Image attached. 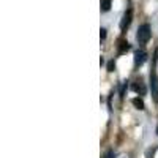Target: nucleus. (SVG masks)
Segmentation results:
<instances>
[{"label": "nucleus", "mask_w": 158, "mask_h": 158, "mask_svg": "<svg viewBox=\"0 0 158 158\" xmlns=\"http://www.w3.org/2000/svg\"><path fill=\"white\" fill-rule=\"evenodd\" d=\"M114 68H115L114 60H109V62H108V71H114Z\"/></svg>", "instance_id": "9"}, {"label": "nucleus", "mask_w": 158, "mask_h": 158, "mask_svg": "<svg viewBox=\"0 0 158 158\" xmlns=\"http://www.w3.org/2000/svg\"><path fill=\"white\" fill-rule=\"evenodd\" d=\"M152 36V30H150V25L149 24H142L141 27L138 29V35H136V40L139 44H146Z\"/></svg>", "instance_id": "1"}, {"label": "nucleus", "mask_w": 158, "mask_h": 158, "mask_svg": "<svg viewBox=\"0 0 158 158\" xmlns=\"http://www.w3.org/2000/svg\"><path fill=\"white\" fill-rule=\"evenodd\" d=\"M150 89H152V97H153V101H155V103H158V76H156L155 68L150 71Z\"/></svg>", "instance_id": "2"}, {"label": "nucleus", "mask_w": 158, "mask_h": 158, "mask_svg": "<svg viewBox=\"0 0 158 158\" xmlns=\"http://www.w3.org/2000/svg\"><path fill=\"white\" fill-rule=\"evenodd\" d=\"M106 158H115V153H114L112 150H109V152L106 153Z\"/></svg>", "instance_id": "11"}, {"label": "nucleus", "mask_w": 158, "mask_h": 158, "mask_svg": "<svg viewBox=\"0 0 158 158\" xmlns=\"http://www.w3.org/2000/svg\"><path fill=\"white\" fill-rule=\"evenodd\" d=\"M109 8H111V0H103L101 2V10L103 11H109Z\"/></svg>", "instance_id": "8"}, {"label": "nucleus", "mask_w": 158, "mask_h": 158, "mask_svg": "<svg viewBox=\"0 0 158 158\" xmlns=\"http://www.w3.org/2000/svg\"><path fill=\"white\" fill-rule=\"evenodd\" d=\"M100 38H101V40L106 38V30H104V29H101V30H100Z\"/></svg>", "instance_id": "10"}, {"label": "nucleus", "mask_w": 158, "mask_h": 158, "mask_svg": "<svg viewBox=\"0 0 158 158\" xmlns=\"http://www.w3.org/2000/svg\"><path fill=\"white\" fill-rule=\"evenodd\" d=\"M131 103H133V104H135V106H136L139 111H142L144 108H146V106H144V101H142L141 98H133V101H131Z\"/></svg>", "instance_id": "7"}, {"label": "nucleus", "mask_w": 158, "mask_h": 158, "mask_svg": "<svg viewBox=\"0 0 158 158\" xmlns=\"http://www.w3.org/2000/svg\"><path fill=\"white\" fill-rule=\"evenodd\" d=\"M131 19H133V10H128L125 15H123V18H122V21H120V30L122 32H125L128 27H130V24H131Z\"/></svg>", "instance_id": "3"}, {"label": "nucleus", "mask_w": 158, "mask_h": 158, "mask_svg": "<svg viewBox=\"0 0 158 158\" xmlns=\"http://www.w3.org/2000/svg\"><path fill=\"white\" fill-rule=\"evenodd\" d=\"M130 49V43L128 41H120V46H118V54H123Z\"/></svg>", "instance_id": "6"}, {"label": "nucleus", "mask_w": 158, "mask_h": 158, "mask_svg": "<svg viewBox=\"0 0 158 158\" xmlns=\"http://www.w3.org/2000/svg\"><path fill=\"white\" fill-rule=\"evenodd\" d=\"M146 60H147V52L144 49H138L135 52V65L136 67H141V65H144Z\"/></svg>", "instance_id": "4"}, {"label": "nucleus", "mask_w": 158, "mask_h": 158, "mask_svg": "<svg viewBox=\"0 0 158 158\" xmlns=\"http://www.w3.org/2000/svg\"><path fill=\"white\" fill-rule=\"evenodd\" d=\"M131 87H133V90L136 92V94H139V95H146L147 94V87H146V84H144L141 79H139V81H136V82H133V85H131Z\"/></svg>", "instance_id": "5"}]
</instances>
